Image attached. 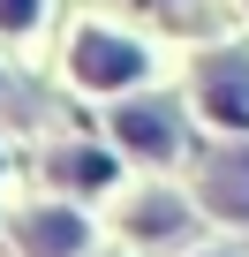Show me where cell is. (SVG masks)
Segmentation results:
<instances>
[{
    "label": "cell",
    "mask_w": 249,
    "mask_h": 257,
    "mask_svg": "<svg viewBox=\"0 0 249 257\" xmlns=\"http://www.w3.org/2000/svg\"><path fill=\"white\" fill-rule=\"evenodd\" d=\"M136 68H144V53H136L129 38H98V31H91V38L76 46V76H83V83H129Z\"/></svg>",
    "instance_id": "cell-3"
},
{
    "label": "cell",
    "mask_w": 249,
    "mask_h": 257,
    "mask_svg": "<svg viewBox=\"0 0 249 257\" xmlns=\"http://www.w3.org/2000/svg\"><path fill=\"white\" fill-rule=\"evenodd\" d=\"M204 106L219 128H249V53H219L204 68Z\"/></svg>",
    "instance_id": "cell-2"
},
{
    "label": "cell",
    "mask_w": 249,
    "mask_h": 257,
    "mask_svg": "<svg viewBox=\"0 0 249 257\" xmlns=\"http://www.w3.org/2000/svg\"><path fill=\"white\" fill-rule=\"evenodd\" d=\"M53 174H61L68 189H106V182H113V159H106V152H61Z\"/></svg>",
    "instance_id": "cell-6"
},
{
    "label": "cell",
    "mask_w": 249,
    "mask_h": 257,
    "mask_svg": "<svg viewBox=\"0 0 249 257\" xmlns=\"http://www.w3.org/2000/svg\"><path fill=\"white\" fill-rule=\"evenodd\" d=\"M129 227H136L144 242H174V234L189 227V212H181L174 197H151V204H136V219H129Z\"/></svg>",
    "instance_id": "cell-7"
},
{
    "label": "cell",
    "mask_w": 249,
    "mask_h": 257,
    "mask_svg": "<svg viewBox=\"0 0 249 257\" xmlns=\"http://www.w3.org/2000/svg\"><path fill=\"white\" fill-rule=\"evenodd\" d=\"M113 128H121V144L144 152V159H174V144H181L174 98H136V106H121V113H113Z\"/></svg>",
    "instance_id": "cell-1"
},
{
    "label": "cell",
    "mask_w": 249,
    "mask_h": 257,
    "mask_svg": "<svg viewBox=\"0 0 249 257\" xmlns=\"http://www.w3.org/2000/svg\"><path fill=\"white\" fill-rule=\"evenodd\" d=\"M31 16H38V0H0V23H8V31H23Z\"/></svg>",
    "instance_id": "cell-8"
},
{
    "label": "cell",
    "mask_w": 249,
    "mask_h": 257,
    "mask_svg": "<svg viewBox=\"0 0 249 257\" xmlns=\"http://www.w3.org/2000/svg\"><path fill=\"white\" fill-rule=\"evenodd\" d=\"M23 249L31 257H76L83 249V219L76 212H31L23 219Z\"/></svg>",
    "instance_id": "cell-4"
},
{
    "label": "cell",
    "mask_w": 249,
    "mask_h": 257,
    "mask_svg": "<svg viewBox=\"0 0 249 257\" xmlns=\"http://www.w3.org/2000/svg\"><path fill=\"white\" fill-rule=\"evenodd\" d=\"M204 204L226 212V219H249V152L211 159V174H204Z\"/></svg>",
    "instance_id": "cell-5"
}]
</instances>
